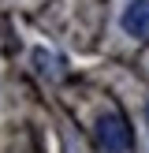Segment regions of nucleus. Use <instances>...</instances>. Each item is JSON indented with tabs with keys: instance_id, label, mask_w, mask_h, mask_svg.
Instances as JSON below:
<instances>
[{
	"instance_id": "nucleus-1",
	"label": "nucleus",
	"mask_w": 149,
	"mask_h": 153,
	"mask_svg": "<svg viewBox=\"0 0 149 153\" xmlns=\"http://www.w3.org/2000/svg\"><path fill=\"white\" fill-rule=\"evenodd\" d=\"M97 138H101L104 153H127L131 149V127L119 112H101L97 116Z\"/></svg>"
},
{
	"instance_id": "nucleus-2",
	"label": "nucleus",
	"mask_w": 149,
	"mask_h": 153,
	"mask_svg": "<svg viewBox=\"0 0 149 153\" xmlns=\"http://www.w3.org/2000/svg\"><path fill=\"white\" fill-rule=\"evenodd\" d=\"M119 26L123 34H131L134 41H145L149 37V0H131L119 15Z\"/></svg>"
}]
</instances>
